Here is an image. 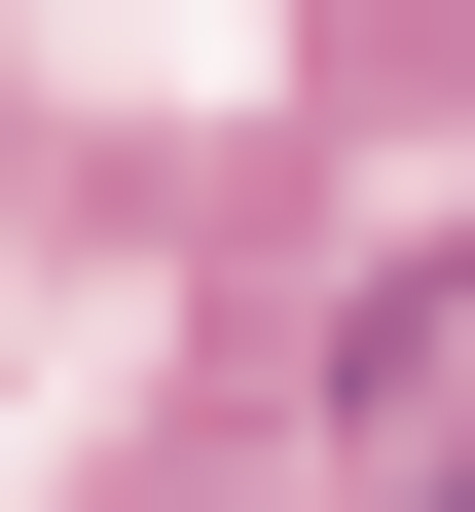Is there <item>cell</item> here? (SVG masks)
Wrapping results in <instances>:
<instances>
[{"label": "cell", "mask_w": 475, "mask_h": 512, "mask_svg": "<svg viewBox=\"0 0 475 512\" xmlns=\"http://www.w3.org/2000/svg\"><path fill=\"white\" fill-rule=\"evenodd\" d=\"M329 512H475V220L329 330Z\"/></svg>", "instance_id": "1"}]
</instances>
